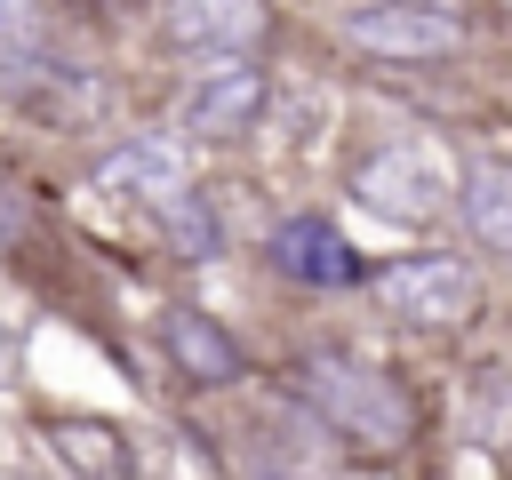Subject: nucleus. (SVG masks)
<instances>
[{"label": "nucleus", "instance_id": "11", "mask_svg": "<svg viewBox=\"0 0 512 480\" xmlns=\"http://www.w3.org/2000/svg\"><path fill=\"white\" fill-rule=\"evenodd\" d=\"M56 440V464H72V472H96V480H120L136 456H128V440L112 432V424H96V416H72V424H56L48 432Z\"/></svg>", "mask_w": 512, "mask_h": 480}, {"label": "nucleus", "instance_id": "6", "mask_svg": "<svg viewBox=\"0 0 512 480\" xmlns=\"http://www.w3.org/2000/svg\"><path fill=\"white\" fill-rule=\"evenodd\" d=\"M160 32L176 48H192V56H240L264 32V0H168Z\"/></svg>", "mask_w": 512, "mask_h": 480}, {"label": "nucleus", "instance_id": "5", "mask_svg": "<svg viewBox=\"0 0 512 480\" xmlns=\"http://www.w3.org/2000/svg\"><path fill=\"white\" fill-rule=\"evenodd\" d=\"M256 112H264V72L256 64H216L176 104V120L192 136H240V128H256Z\"/></svg>", "mask_w": 512, "mask_h": 480}, {"label": "nucleus", "instance_id": "13", "mask_svg": "<svg viewBox=\"0 0 512 480\" xmlns=\"http://www.w3.org/2000/svg\"><path fill=\"white\" fill-rule=\"evenodd\" d=\"M160 224H168V240H176L184 256H216V216H208V200L176 192V200H160Z\"/></svg>", "mask_w": 512, "mask_h": 480}, {"label": "nucleus", "instance_id": "15", "mask_svg": "<svg viewBox=\"0 0 512 480\" xmlns=\"http://www.w3.org/2000/svg\"><path fill=\"white\" fill-rule=\"evenodd\" d=\"M496 8H512V0H496Z\"/></svg>", "mask_w": 512, "mask_h": 480}, {"label": "nucleus", "instance_id": "10", "mask_svg": "<svg viewBox=\"0 0 512 480\" xmlns=\"http://www.w3.org/2000/svg\"><path fill=\"white\" fill-rule=\"evenodd\" d=\"M456 200H464V224H472V240L512 256V160H488V168H472Z\"/></svg>", "mask_w": 512, "mask_h": 480}, {"label": "nucleus", "instance_id": "7", "mask_svg": "<svg viewBox=\"0 0 512 480\" xmlns=\"http://www.w3.org/2000/svg\"><path fill=\"white\" fill-rule=\"evenodd\" d=\"M96 184L120 192V200H152V208H160V200L192 192V168H184V144H176V136H136V144H120V152H104Z\"/></svg>", "mask_w": 512, "mask_h": 480}, {"label": "nucleus", "instance_id": "1", "mask_svg": "<svg viewBox=\"0 0 512 480\" xmlns=\"http://www.w3.org/2000/svg\"><path fill=\"white\" fill-rule=\"evenodd\" d=\"M296 392H304V408L328 416V432H344L360 448H408L416 440V400L400 392V376H384L352 352H312L296 368Z\"/></svg>", "mask_w": 512, "mask_h": 480}, {"label": "nucleus", "instance_id": "3", "mask_svg": "<svg viewBox=\"0 0 512 480\" xmlns=\"http://www.w3.org/2000/svg\"><path fill=\"white\" fill-rule=\"evenodd\" d=\"M376 296H384V312H400L416 328H456L480 304V272L464 256H400L376 272Z\"/></svg>", "mask_w": 512, "mask_h": 480}, {"label": "nucleus", "instance_id": "9", "mask_svg": "<svg viewBox=\"0 0 512 480\" xmlns=\"http://www.w3.org/2000/svg\"><path fill=\"white\" fill-rule=\"evenodd\" d=\"M168 352H176V368L192 376V384H232L240 376V344L208 320V312H168Z\"/></svg>", "mask_w": 512, "mask_h": 480}, {"label": "nucleus", "instance_id": "2", "mask_svg": "<svg viewBox=\"0 0 512 480\" xmlns=\"http://www.w3.org/2000/svg\"><path fill=\"white\" fill-rule=\"evenodd\" d=\"M352 192H360L376 216H392V224H424V216H440V208H448V192H464V184H456V168H448V152H440V144L400 136V144H384V152H368V160H360Z\"/></svg>", "mask_w": 512, "mask_h": 480}, {"label": "nucleus", "instance_id": "14", "mask_svg": "<svg viewBox=\"0 0 512 480\" xmlns=\"http://www.w3.org/2000/svg\"><path fill=\"white\" fill-rule=\"evenodd\" d=\"M0 232H16V216H8V200H0Z\"/></svg>", "mask_w": 512, "mask_h": 480}, {"label": "nucleus", "instance_id": "12", "mask_svg": "<svg viewBox=\"0 0 512 480\" xmlns=\"http://www.w3.org/2000/svg\"><path fill=\"white\" fill-rule=\"evenodd\" d=\"M40 48H48L40 8L32 0H0V72H40Z\"/></svg>", "mask_w": 512, "mask_h": 480}, {"label": "nucleus", "instance_id": "8", "mask_svg": "<svg viewBox=\"0 0 512 480\" xmlns=\"http://www.w3.org/2000/svg\"><path fill=\"white\" fill-rule=\"evenodd\" d=\"M272 264H280L288 280H304V288H344V280L360 272V256L344 248V232L320 224V216H288V224L272 232Z\"/></svg>", "mask_w": 512, "mask_h": 480}, {"label": "nucleus", "instance_id": "4", "mask_svg": "<svg viewBox=\"0 0 512 480\" xmlns=\"http://www.w3.org/2000/svg\"><path fill=\"white\" fill-rule=\"evenodd\" d=\"M344 40L368 56H392V64H424V56H448L464 40V16L432 8V0H384V8H352Z\"/></svg>", "mask_w": 512, "mask_h": 480}]
</instances>
